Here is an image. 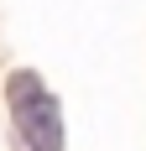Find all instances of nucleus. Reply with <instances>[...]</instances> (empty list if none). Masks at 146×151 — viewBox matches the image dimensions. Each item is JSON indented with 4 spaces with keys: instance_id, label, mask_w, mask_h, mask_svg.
Instances as JSON below:
<instances>
[{
    "instance_id": "1",
    "label": "nucleus",
    "mask_w": 146,
    "mask_h": 151,
    "mask_svg": "<svg viewBox=\"0 0 146 151\" xmlns=\"http://www.w3.org/2000/svg\"><path fill=\"white\" fill-rule=\"evenodd\" d=\"M5 104H11V115H16V130L26 141V151H63L68 146L63 104H58V94L42 83V73L16 68V73L5 78Z\"/></svg>"
}]
</instances>
